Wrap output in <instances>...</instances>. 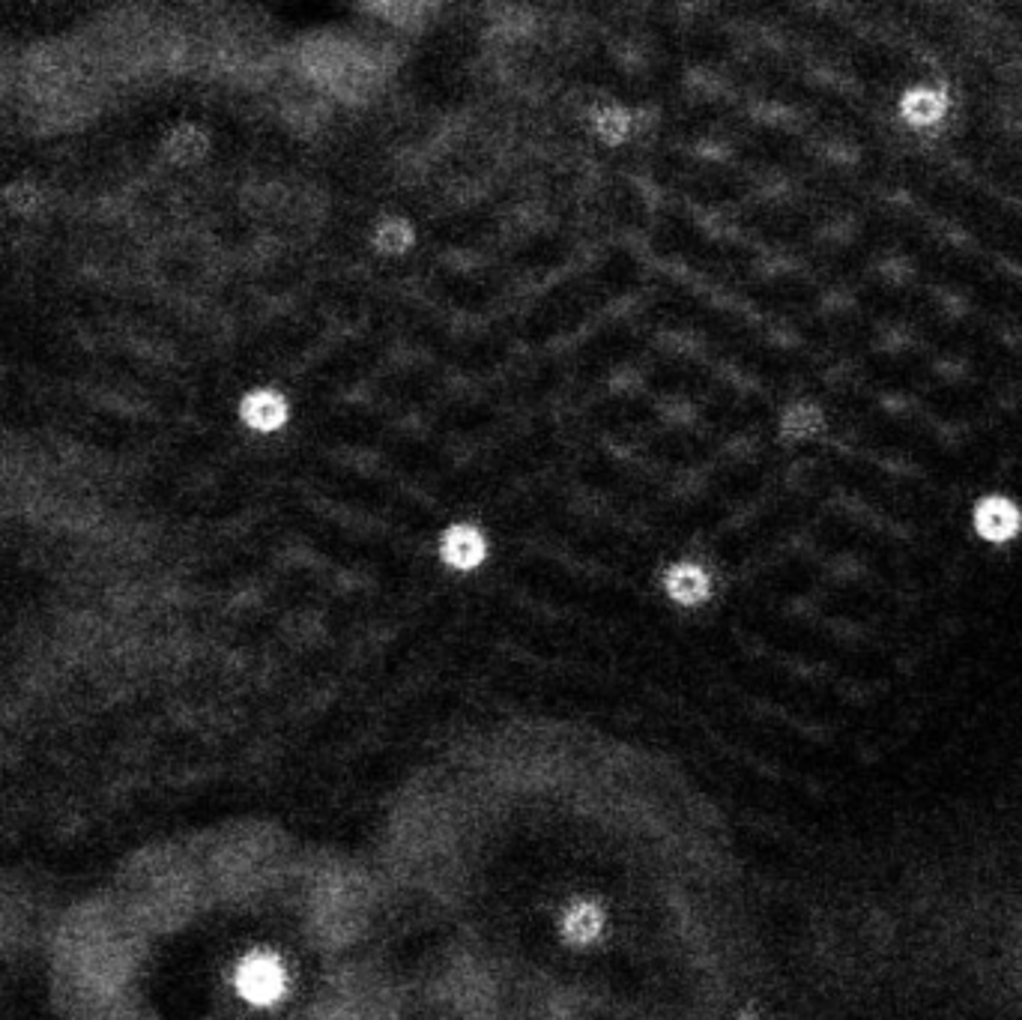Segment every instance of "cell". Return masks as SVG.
Returning <instances> with one entry per match:
<instances>
[{
	"label": "cell",
	"instance_id": "8fae6325",
	"mask_svg": "<svg viewBox=\"0 0 1022 1020\" xmlns=\"http://www.w3.org/2000/svg\"><path fill=\"white\" fill-rule=\"evenodd\" d=\"M10 930H12V913H10V907L0 901V946L10 940Z\"/></svg>",
	"mask_w": 1022,
	"mask_h": 1020
},
{
	"label": "cell",
	"instance_id": "3957f363",
	"mask_svg": "<svg viewBox=\"0 0 1022 1020\" xmlns=\"http://www.w3.org/2000/svg\"><path fill=\"white\" fill-rule=\"evenodd\" d=\"M236 987L251 1003L267 1006L272 999H279L281 990H284V970L272 954H251L236 973Z\"/></svg>",
	"mask_w": 1022,
	"mask_h": 1020
},
{
	"label": "cell",
	"instance_id": "8992f818",
	"mask_svg": "<svg viewBox=\"0 0 1022 1020\" xmlns=\"http://www.w3.org/2000/svg\"><path fill=\"white\" fill-rule=\"evenodd\" d=\"M443 556L451 566L472 568L484 560V539L472 527H455L443 534Z\"/></svg>",
	"mask_w": 1022,
	"mask_h": 1020
},
{
	"label": "cell",
	"instance_id": "5b68a950",
	"mask_svg": "<svg viewBox=\"0 0 1022 1020\" xmlns=\"http://www.w3.org/2000/svg\"><path fill=\"white\" fill-rule=\"evenodd\" d=\"M1020 509L1013 506L1011 500H984L977 503L975 509V527L977 534L989 539V542H1008L1013 536L1020 534Z\"/></svg>",
	"mask_w": 1022,
	"mask_h": 1020
},
{
	"label": "cell",
	"instance_id": "6da1fadb",
	"mask_svg": "<svg viewBox=\"0 0 1022 1020\" xmlns=\"http://www.w3.org/2000/svg\"><path fill=\"white\" fill-rule=\"evenodd\" d=\"M144 934L117 901L81 904L55 937V985L69 1020H87L129 999Z\"/></svg>",
	"mask_w": 1022,
	"mask_h": 1020
},
{
	"label": "cell",
	"instance_id": "277c9868",
	"mask_svg": "<svg viewBox=\"0 0 1022 1020\" xmlns=\"http://www.w3.org/2000/svg\"><path fill=\"white\" fill-rule=\"evenodd\" d=\"M239 420L243 425L258 434H272L281 429V422L287 420V405L275 389H251L239 401Z\"/></svg>",
	"mask_w": 1022,
	"mask_h": 1020
},
{
	"label": "cell",
	"instance_id": "52a82bcc",
	"mask_svg": "<svg viewBox=\"0 0 1022 1020\" xmlns=\"http://www.w3.org/2000/svg\"><path fill=\"white\" fill-rule=\"evenodd\" d=\"M562 934H565V940L577 942V946L592 942L601 934V913L592 904H574L562 918Z\"/></svg>",
	"mask_w": 1022,
	"mask_h": 1020
},
{
	"label": "cell",
	"instance_id": "ba28073f",
	"mask_svg": "<svg viewBox=\"0 0 1022 1020\" xmlns=\"http://www.w3.org/2000/svg\"><path fill=\"white\" fill-rule=\"evenodd\" d=\"M667 587H670V596H673L676 601L694 605V601L706 599L708 578L703 568L679 566V568H673V575H670V581H667Z\"/></svg>",
	"mask_w": 1022,
	"mask_h": 1020
},
{
	"label": "cell",
	"instance_id": "30bf717a",
	"mask_svg": "<svg viewBox=\"0 0 1022 1020\" xmlns=\"http://www.w3.org/2000/svg\"><path fill=\"white\" fill-rule=\"evenodd\" d=\"M87 1020H153V1018H146L144 1011H141V1006H136L132 997H129V999H124V1003H117V1006H111V1009L99 1011V1015H93V1018H87Z\"/></svg>",
	"mask_w": 1022,
	"mask_h": 1020
},
{
	"label": "cell",
	"instance_id": "9c48e42d",
	"mask_svg": "<svg viewBox=\"0 0 1022 1020\" xmlns=\"http://www.w3.org/2000/svg\"><path fill=\"white\" fill-rule=\"evenodd\" d=\"M944 103L936 96V93L924 91V93H912L906 105H903V112L909 114L915 124H932L939 114H942Z\"/></svg>",
	"mask_w": 1022,
	"mask_h": 1020
},
{
	"label": "cell",
	"instance_id": "7a4b0ae2",
	"mask_svg": "<svg viewBox=\"0 0 1022 1020\" xmlns=\"http://www.w3.org/2000/svg\"><path fill=\"white\" fill-rule=\"evenodd\" d=\"M198 880L201 874L180 853L146 851L124 868L114 901L141 934L168 930L195 907Z\"/></svg>",
	"mask_w": 1022,
	"mask_h": 1020
}]
</instances>
